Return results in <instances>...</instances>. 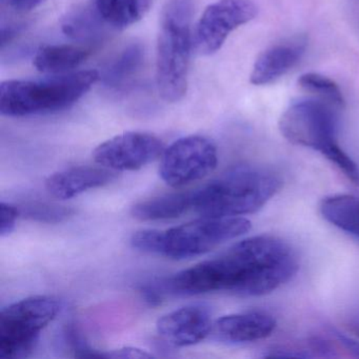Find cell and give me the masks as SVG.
Returning a JSON list of instances; mask_svg holds the SVG:
<instances>
[{"instance_id": "obj_16", "label": "cell", "mask_w": 359, "mask_h": 359, "mask_svg": "<svg viewBox=\"0 0 359 359\" xmlns=\"http://www.w3.org/2000/svg\"><path fill=\"white\" fill-rule=\"evenodd\" d=\"M91 52L87 45L43 46L35 54L33 65L46 74H65L86 62Z\"/></svg>"}, {"instance_id": "obj_25", "label": "cell", "mask_w": 359, "mask_h": 359, "mask_svg": "<svg viewBox=\"0 0 359 359\" xmlns=\"http://www.w3.org/2000/svg\"><path fill=\"white\" fill-rule=\"evenodd\" d=\"M153 357L154 356L146 350L133 348V346H123V348L104 353V358L147 359L153 358Z\"/></svg>"}, {"instance_id": "obj_24", "label": "cell", "mask_w": 359, "mask_h": 359, "mask_svg": "<svg viewBox=\"0 0 359 359\" xmlns=\"http://www.w3.org/2000/svg\"><path fill=\"white\" fill-rule=\"evenodd\" d=\"M47 0H0L3 9L15 13H25L41 7Z\"/></svg>"}, {"instance_id": "obj_1", "label": "cell", "mask_w": 359, "mask_h": 359, "mask_svg": "<svg viewBox=\"0 0 359 359\" xmlns=\"http://www.w3.org/2000/svg\"><path fill=\"white\" fill-rule=\"evenodd\" d=\"M295 250L271 235L243 239L216 257L199 262L170 278L154 283L159 295L192 296L230 292L262 296L293 278L298 270Z\"/></svg>"}, {"instance_id": "obj_22", "label": "cell", "mask_w": 359, "mask_h": 359, "mask_svg": "<svg viewBox=\"0 0 359 359\" xmlns=\"http://www.w3.org/2000/svg\"><path fill=\"white\" fill-rule=\"evenodd\" d=\"M22 212L31 219L51 224L62 222L73 214L72 210L68 208L48 203H30Z\"/></svg>"}, {"instance_id": "obj_17", "label": "cell", "mask_w": 359, "mask_h": 359, "mask_svg": "<svg viewBox=\"0 0 359 359\" xmlns=\"http://www.w3.org/2000/svg\"><path fill=\"white\" fill-rule=\"evenodd\" d=\"M193 203L194 191L171 193L136 203L131 215L142 222L174 219L193 210Z\"/></svg>"}, {"instance_id": "obj_15", "label": "cell", "mask_w": 359, "mask_h": 359, "mask_svg": "<svg viewBox=\"0 0 359 359\" xmlns=\"http://www.w3.org/2000/svg\"><path fill=\"white\" fill-rule=\"evenodd\" d=\"M98 20L111 33L140 22L151 9L153 0H89Z\"/></svg>"}, {"instance_id": "obj_27", "label": "cell", "mask_w": 359, "mask_h": 359, "mask_svg": "<svg viewBox=\"0 0 359 359\" xmlns=\"http://www.w3.org/2000/svg\"><path fill=\"white\" fill-rule=\"evenodd\" d=\"M340 344L346 348L351 351L355 356L359 357V342L356 340L351 339V338L346 337V336L338 335Z\"/></svg>"}, {"instance_id": "obj_3", "label": "cell", "mask_w": 359, "mask_h": 359, "mask_svg": "<svg viewBox=\"0 0 359 359\" xmlns=\"http://www.w3.org/2000/svg\"><path fill=\"white\" fill-rule=\"evenodd\" d=\"M243 217H203L169 230H142L131 237L133 249L172 259L196 257L251 230Z\"/></svg>"}, {"instance_id": "obj_19", "label": "cell", "mask_w": 359, "mask_h": 359, "mask_svg": "<svg viewBox=\"0 0 359 359\" xmlns=\"http://www.w3.org/2000/svg\"><path fill=\"white\" fill-rule=\"evenodd\" d=\"M144 60V49L140 43H130L117 52L102 69L100 79L110 88H121L138 74Z\"/></svg>"}, {"instance_id": "obj_13", "label": "cell", "mask_w": 359, "mask_h": 359, "mask_svg": "<svg viewBox=\"0 0 359 359\" xmlns=\"http://www.w3.org/2000/svg\"><path fill=\"white\" fill-rule=\"evenodd\" d=\"M114 180L112 170L81 165L50 175L46 180V189L56 198L71 199L87 191L106 186Z\"/></svg>"}, {"instance_id": "obj_20", "label": "cell", "mask_w": 359, "mask_h": 359, "mask_svg": "<svg viewBox=\"0 0 359 359\" xmlns=\"http://www.w3.org/2000/svg\"><path fill=\"white\" fill-rule=\"evenodd\" d=\"M319 210L327 222L359 239V198L352 195H332L321 201Z\"/></svg>"}, {"instance_id": "obj_5", "label": "cell", "mask_w": 359, "mask_h": 359, "mask_svg": "<svg viewBox=\"0 0 359 359\" xmlns=\"http://www.w3.org/2000/svg\"><path fill=\"white\" fill-rule=\"evenodd\" d=\"M192 0H168L161 13L156 51L159 95L177 102L188 90L192 35Z\"/></svg>"}, {"instance_id": "obj_26", "label": "cell", "mask_w": 359, "mask_h": 359, "mask_svg": "<svg viewBox=\"0 0 359 359\" xmlns=\"http://www.w3.org/2000/svg\"><path fill=\"white\" fill-rule=\"evenodd\" d=\"M26 25L24 22H11L1 27V48H5L14 41L24 30Z\"/></svg>"}, {"instance_id": "obj_11", "label": "cell", "mask_w": 359, "mask_h": 359, "mask_svg": "<svg viewBox=\"0 0 359 359\" xmlns=\"http://www.w3.org/2000/svg\"><path fill=\"white\" fill-rule=\"evenodd\" d=\"M213 323L207 306L191 304L161 316L156 331L170 346L184 348L205 340L212 333Z\"/></svg>"}, {"instance_id": "obj_10", "label": "cell", "mask_w": 359, "mask_h": 359, "mask_svg": "<svg viewBox=\"0 0 359 359\" xmlns=\"http://www.w3.org/2000/svg\"><path fill=\"white\" fill-rule=\"evenodd\" d=\"M165 146L155 135L126 132L100 144L94 150V161L112 171H136L161 157Z\"/></svg>"}, {"instance_id": "obj_12", "label": "cell", "mask_w": 359, "mask_h": 359, "mask_svg": "<svg viewBox=\"0 0 359 359\" xmlns=\"http://www.w3.org/2000/svg\"><path fill=\"white\" fill-rule=\"evenodd\" d=\"M276 327V320L260 311L235 313L214 321L212 333L216 339L228 344H248L269 337Z\"/></svg>"}, {"instance_id": "obj_14", "label": "cell", "mask_w": 359, "mask_h": 359, "mask_svg": "<svg viewBox=\"0 0 359 359\" xmlns=\"http://www.w3.org/2000/svg\"><path fill=\"white\" fill-rule=\"evenodd\" d=\"M304 51L306 41L302 39L272 46L258 56L250 81L255 86L274 83L299 62Z\"/></svg>"}, {"instance_id": "obj_6", "label": "cell", "mask_w": 359, "mask_h": 359, "mask_svg": "<svg viewBox=\"0 0 359 359\" xmlns=\"http://www.w3.org/2000/svg\"><path fill=\"white\" fill-rule=\"evenodd\" d=\"M335 110L317 98L299 100L281 115L279 130L292 144L321 153L353 184L359 186L358 165L338 144Z\"/></svg>"}, {"instance_id": "obj_18", "label": "cell", "mask_w": 359, "mask_h": 359, "mask_svg": "<svg viewBox=\"0 0 359 359\" xmlns=\"http://www.w3.org/2000/svg\"><path fill=\"white\" fill-rule=\"evenodd\" d=\"M60 24L67 36L87 46L100 43L111 33L98 20L90 1L67 12Z\"/></svg>"}, {"instance_id": "obj_23", "label": "cell", "mask_w": 359, "mask_h": 359, "mask_svg": "<svg viewBox=\"0 0 359 359\" xmlns=\"http://www.w3.org/2000/svg\"><path fill=\"white\" fill-rule=\"evenodd\" d=\"M1 220H0V236L5 237L13 232L16 226V220L20 211L15 205L7 203H1Z\"/></svg>"}, {"instance_id": "obj_8", "label": "cell", "mask_w": 359, "mask_h": 359, "mask_svg": "<svg viewBox=\"0 0 359 359\" xmlns=\"http://www.w3.org/2000/svg\"><path fill=\"white\" fill-rule=\"evenodd\" d=\"M217 163V149L213 142L205 136H186L165 149L159 174L168 186L182 188L211 174Z\"/></svg>"}, {"instance_id": "obj_9", "label": "cell", "mask_w": 359, "mask_h": 359, "mask_svg": "<svg viewBox=\"0 0 359 359\" xmlns=\"http://www.w3.org/2000/svg\"><path fill=\"white\" fill-rule=\"evenodd\" d=\"M257 13V6L252 0H217L211 4L195 27V49L201 55H213L233 31L253 20Z\"/></svg>"}, {"instance_id": "obj_21", "label": "cell", "mask_w": 359, "mask_h": 359, "mask_svg": "<svg viewBox=\"0 0 359 359\" xmlns=\"http://www.w3.org/2000/svg\"><path fill=\"white\" fill-rule=\"evenodd\" d=\"M298 85L304 91L316 96L336 109L344 107V98L338 86L332 79L317 73H306L298 79Z\"/></svg>"}, {"instance_id": "obj_2", "label": "cell", "mask_w": 359, "mask_h": 359, "mask_svg": "<svg viewBox=\"0 0 359 359\" xmlns=\"http://www.w3.org/2000/svg\"><path fill=\"white\" fill-rule=\"evenodd\" d=\"M281 186L280 176L268 168L236 165L194 191L193 211L203 217H241L262 209Z\"/></svg>"}, {"instance_id": "obj_7", "label": "cell", "mask_w": 359, "mask_h": 359, "mask_svg": "<svg viewBox=\"0 0 359 359\" xmlns=\"http://www.w3.org/2000/svg\"><path fill=\"white\" fill-rule=\"evenodd\" d=\"M60 312V302L52 296H32L10 304L0 313V358L30 356L41 333Z\"/></svg>"}, {"instance_id": "obj_4", "label": "cell", "mask_w": 359, "mask_h": 359, "mask_svg": "<svg viewBox=\"0 0 359 359\" xmlns=\"http://www.w3.org/2000/svg\"><path fill=\"white\" fill-rule=\"evenodd\" d=\"M100 79L98 71L87 70L39 81H4L0 86V112L9 117L60 112L76 104Z\"/></svg>"}]
</instances>
